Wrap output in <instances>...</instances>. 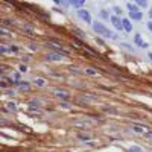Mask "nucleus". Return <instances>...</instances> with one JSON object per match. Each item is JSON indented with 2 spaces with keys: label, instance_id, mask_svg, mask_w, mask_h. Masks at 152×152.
<instances>
[{
  "label": "nucleus",
  "instance_id": "nucleus-1",
  "mask_svg": "<svg viewBox=\"0 0 152 152\" xmlns=\"http://www.w3.org/2000/svg\"><path fill=\"white\" fill-rule=\"evenodd\" d=\"M93 31L97 34V35H101V37L106 38V40H117V35H116L114 32H111L103 23L101 21H93Z\"/></svg>",
  "mask_w": 152,
  "mask_h": 152
},
{
  "label": "nucleus",
  "instance_id": "nucleus-2",
  "mask_svg": "<svg viewBox=\"0 0 152 152\" xmlns=\"http://www.w3.org/2000/svg\"><path fill=\"white\" fill-rule=\"evenodd\" d=\"M76 14H78V17L81 19L82 21H85L87 24H93V20H91V15H90V12H88L85 8H82V9H78L76 11Z\"/></svg>",
  "mask_w": 152,
  "mask_h": 152
},
{
  "label": "nucleus",
  "instance_id": "nucleus-3",
  "mask_svg": "<svg viewBox=\"0 0 152 152\" xmlns=\"http://www.w3.org/2000/svg\"><path fill=\"white\" fill-rule=\"evenodd\" d=\"M111 23H113V26H114V28L116 29H117V31H122L123 29V19H122V17H117V15H111Z\"/></svg>",
  "mask_w": 152,
  "mask_h": 152
},
{
  "label": "nucleus",
  "instance_id": "nucleus-4",
  "mask_svg": "<svg viewBox=\"0 0 152 152\" xmlns=\"http://www.w3.org/2000/svg\"><path fill=\"white\" fill-rule=\"evenodd\" d=\"M134 44H136L137 47H141V49L149 47V44L143 41V38H141V35H140V34H136V35H134Z\"/></svg>",
  "mask_w": 152,
  "mask_h": 152
},
{
  "label": "nucleus",
  "instance_id": "nucleus-5",
  "mask_svg": "<svg viewBox=\"0 0 152 152\" xmlns=\"http://www.w3.org/2000/svg\"><path fill=\"white\" fill-rule=\"evenodd\" d=\"M53 94H55V97H58V99H61V101H66V99H69V97H70L69 91H66V90H59V88L53 90Z\"/></svg>",
  "mask_w": 152,
  "mask_h": 152
},
{
  "label": "nucleus",
  "instance_id": "nucleus-6",
  "mask_svg": "<svg viewBox=\"0 0 152 152\" xmlns=\"http://www.w3.org/2000/svg\"><path fill=\"white\" fill-rule=\"evenodd\" d=\"M143 19V12L140 9L137 11H129V20H134V21H140Z\"/></svg>",
  "mask_w": 152,
  "mask_h": 152
},
{
  "label": "nucleus",
  "instance_id": "nucleus-7",
  "mask_svg": "<svg viewBox=\"0 0 152 152\" xmlns=\"http://www.w3.org/2000/svg\"><path fill=\"white\" fill-rule=\"evenodd\" d=\"M46 59L47 61H53V62H55V61H61L62 55H61V53H58V52H53V53H49V55L46 56Z\"/></svg>",
  "mask_w": 152,
  "mask_h": 152
},
{
  "label": "nucleus",
  "instance_id": "nucleus-8",
  "mask_svg": "<svg viewBox=\"0 0 152 152\" xmlns=\"http://www.w3.org/2000/svg\"><path fill=\"white\" fill-rule=\"evenodd\" d=\"M123 31L125 32H132V23L129 19H123Z\"/></svg>",
  "mask_w": 152,
  "mask_h": 152
},
{
  "label": "nucleus",
  "instance_id": "nucleus-9",
  "mask_svg": "<svg viewBox=\"0 0 152 152\" xmlns=\"http://www.w3.org/2000/svg\"><path fill=\"white\" fill-rule=\"evenodd\" d=\"M34 84L37 85L38 88H41V87L46 85V79H43V78H35V79H34Z\"/></svg>",
  "mask_w": 152,
  "mask_h": 152
},
{
  "label": "nucleus",
  "instance_id": "nucleus-10",
  "mask_svg": "<svg viewBox=\"0 0 152 152\" xmlns=\"http://www.w3.org/2000/svg\"><path fill=\"white\" fill-rule=\"evenodd\" d=\"M70 6H73V8H78V9H82V6H84V2H82V0H73V2H70Z\"/></svg>",
  "mask_w": 152,
  "mask_h": 152
},
{
  "label": "nucleus",
  "instance_id": "nucleus-11",
  "mask_svg": "<svg viewBox=\"0 0 152 152\" xmlns=\"http://www.w3.org/2000/svg\"><path fill=\"white\" fill-rule=\"evenodd\" d=\"M136 134H145V128L140 126V125H132V128H131Z\"/></svg>",
  "mask_w": 152,
  "mask_h": 152
},
{
  "label": "nucleus",
  "instance_id": "nucleus-12",
  "mask_svg": "<svg viewBox=\"0 0 152 152\" xmlns=\"http://www.w3.org/2000/svg\"><path fill=\"white\" fill-rule=\"evenodd\" d=\"M85 75H88V76H97V70L93 69V67H87L85 69Z\"/></svg>",
  "mask_w": 152,
  "mask_h": 152
},
{
  "label": "nucleus",
  "instance_id": "nucleus-13",
  "mask_svg": "<svg viewBox=\"0 0 152 152\" xmlns=\"http://www.w3.org/2000/svg\"><path fill=\"white\" fill-rule=\"evenodd\" d=\"M19 88L20 90H24V91H29L31 90V85H29V82H19Z\"/></svg>",
  "mask_w": 152,
  "mask_h": 152
},
{
  "label": "nucleus",
  "instance_id": "nucleus-14",
  "mask_svg": "<svg viewBox=\"0 0 152 152\" xmlns=\"http://www.w3.org/2000/svg\"><path fill=\"white\" fill-rule=\"evenodd\" d=\"M23 31L28 35H34V28H32V26H29V24H24L23 26Z\"/></svg>",
  "mask_w": 152,
  "mask_h": 152
},
{
  "label": "nucleus",
  "instance_id": "nucleus-15",
  "mask_svg": "<svg viewBox=\"0 0 152 152\" xmlns=\"http://www.w3.org/2000/svg\"><path fill=\"white\" fill-rule=\"evenodd\" d=\"M136 5H137V8H148V6H149L148 2H140V0H137Z\"/></svg>",
  "mask_w": 152,
  "mask_h": 152
},
{
  "label": "nucleus",
  "instance_id": "nucleus-16",
  "mask_svg": "<svg viewBox=\"0 0 152 152\" xmlns=\"http://www.w3.org/2000/svg\"><path fill=\"white\" fill-rule=\"evenodd\" d=\"M113 11L116 12L114 15H117V17H122V8H119V6H114V8H113Z\"/></svg>",
  "mask_w": 152,
  "mask_h": 152
},
{
  "label": "nucleus",
  "instance_id": "nucleus-17",
  "mask_svg": "<svg viewBox=\"0 0 152 152\" xmlns=\"http://www.w3.org/2000/svg\"><path fill=\"white\" fill-rule=\"evenodd\" d=\"M19 50H20V49L17 47V46H8V52H9V53H17Z\"/></svg>",
  "mask_w": 152,
  "mask_h": 152
},
{
  "label": "nucleus",
  "instance_id": "nucleus-18",
  "mask_svg": "<svg viewBox=\"0 0 152 152\" xmlns=\"http://www.w3.org/2000/svg\"><path fill=\"white\" fill-rule=\"evenodd\" d=\"M128 151H129V152H143V149H141L140 146H131Z\"/></svg>",
  "mask_w": 152,
  "mask_h": 152
},
{
  "label": "nucleus",
  "instance_id": "nucleus-19",
  "mask_svg": "<svg viewBox=\"0 0 152 152\" xmlns=\"http://www.w3.org/2000/svg\"><path fill=\"white\" fill-rule=\"evenodd\" d=\"M101 15L103 17V19H111V15L108 14V11H106V9H101Z\"/></svg>",
  "mask_w": 152,
  "mask_h": 152
},
{
  "label": "nucleus",
  "instance_id": "nucleus-20",
  "mask_svg": "<svg viewBox=\"0 0 152 152\" xmlns=\"http://www.w3.org/2000/svg\"><path fill=\"white\" fill-rule=\"evenodd\" d=\"M78 138H81V140H88V138H90V136H87V134H78Z\"/></svg>",
  "mask_w": 152,
  "mask_h": 152
},
{
  "label": "nucleus",
  "instance_id": "nucleus-21",
  "mask_svg": "<svg viewBox=\"0 0 152 152\" xmlns=\"http://www.w3.org/2000/svg\"><path fill=\"white\" fill-rule=\"evenodd\" d=\"M19 70H20V73H26V71H28V67H26L24 64H21V66L19 67Z\"/></svg>",
  "mask_w": 152,
  "mask_h": 152
},
{
  "label": "nucleus",
  "instance_id": "nucleus-22",
  "mask_svg": "<svg viewBox=\"0 0 152 152\" xmlns=\"http://www.w3.org/2000/svg\"><path fill=\"white\" fill-rule=\"evenodd\" d=\"M0 52H2V53H8V46H0Z\"/></svg>",
  "mask_w": 152,
  "mask_h": 152
},
{
  "label": "nucleus",
  "instance_id": "nucleus-23",
  "mask_svg": "<svg viewBox=\"0 0 152 152\" xmlns=\"http://www.w3.org/2000/svg\"><path fill=\"white\" fill-rule=\"evenodd\" d=\"M61 106H62V108H66V110H69V108H70V105H69L67 102H61Z\"/></svg>",
  "mask_w": 152,
  "mask_h": 152
},
{
  "label": "nucleus",
  "instance_id": "nucleus-24",
  "mask_svg": "<svg viewBox=\"0 0 152 152\" xmlns=\"http://www.w3.org/2000/svg\"><path fill=\"white\" fill-rule=\"evenodd\" d=\"M145 136H146V138H151V140H152V131H148V132H145Z\"/></svg>",
  "mask_w": 152,
  "mask_h": 152
},
{
  "label": "nucleus",
  "instance_id": "nucleus-25",
  "mask_svg": "<svg viewBox=\"0 0 152 152\" xmlns=\"http://www.w3.org/2000/svg\"><path fill=\"white\" fill-rule=\"evenodd\" d=\"M8 108H9L11 111H14L15 110V103H8Z\"/></svg>",
  "mask_w": 152,
  "mask_h": 152
},
{
  "label": "nucleus",
  "instance_id": "nucleus-26",
  "mask_svg": "<svg viewBox=\"0 0 152 152\" xmlns=\"http://www.w3.org/2000/svg\"><path fill=\"white\" fill-rule=\"evenodd\" d=\"M122 47H125V49H128V50H132V49H131V46H129V44H125V43L122 44Z\"/></svg>",
  "mask_w": 152,
  "mask_h": 152
},
{
  "label": "nucleus",
  "instance_id": "nucleus-27",
  "mask_svg": "<svg viewBox=\"0 0 152 152\" xmlns=\"http://www.w3.org/2000/svg\"><path fill=\"white\" fill-rule=\"evenodd\" d=\"M146 26H148V29H149V31L152 32V21H151V20L148 21V24H146Z\"/></svg>",
  "mask_w": 152,
  "mask_h": 152
},
{
  "label": "nucleus",
  "instance_id": "nucleus-28",
  "mask_svg": "<svg viewBox=\"0 0 152 152\" xmlns=\"http://www.w3.org/2000/svg\"><path fill=\"white\" fill-rule=\"evenodd\" d=\"M6 94H9V96H14L15 93H14V90H6Z\"/></svg>",
  "mask_w": 152,
  "mask_h": 152
},
{
  "label": "nucleus",
  "instance_id": "nucleus-29",
  "mask_svg": "<svg viewBox=\"0 0 152 152\" xmlns=\"http://www.w3.org/2000/svg\"><path fill=\"white\" fill-rule=\"evenodd\" d=\"M148 14H149V19H151V21H152V8H151V9L148 11Z\"/></svg>",
  "mask_w": 152,
  "mask_h": 152
},
{
  "label": "nucleus",
  "instance_id": "nucleus-30",
  "mask_svg": "<svg viewBox=\"0 0 152 152\" xmlns=\"http://www.w3.org/2000/svg\"><path fill=\"white\" fill-rule=\"evenodd\" d=\"M149 58H151V59H152V53H149Z\"/></svg>",
  "mask_w": 152,
  "mask_h": 152
}]
</instances>
